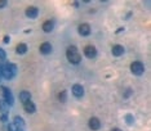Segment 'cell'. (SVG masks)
<instances>
[{
  "label": "cell",
  "instance_id": "cell-1",
  "mask_svg": "<svg viewBox=\"0 0 151 131\" xmlns=\"http://www.w3.org/2000/svg\"><path fill=\"white\" fill-rule=\"evenodd\" d=\"M66 57H67V61L73 64H79L81 62V56L78 51L76 46H68L66 50Z\"/></svg>",
  "mask_w": 151,
  "mask_h": 131
},
{
  "label": "cell",
  "instance_id": "cell-2",
  "mask_svg": "<svg viewBox=\"0 0 151 131\" xmlns=\"http://www.w3.org/2000/svg\"><path fill=\"white\" fill-rule=\"evenodd\" d=\"M0 90H1V93H3V99L8 103V105L14 104V96H13L11 89L6 88V86H0Z\"/></svg>",
  "mask_w": 151,
  "mask_h": 131
},
{
  "label": "cell",
  "instance_id": "cell-3",
  "mask_svg": "<svg viewBox=\"0 0 151 131\" xmlns=\"http://www.w3.org/2000/svg\"><path fill=\"white\" fill-rule=\"evenodd\" d=\"M130 71H132L133 75L136 76H141L143 75V72H145V66H143L142 62H133L132 64H130Z\"/></svg>",
  "mask_w": 151,
  "mask_h": 131
},
{
  "label": "cell",
  "instance_id": "cell-4",
  "mask_svg": "<svg viewBox=\"0 0 151 131\" xmlns=\"http://www.w3.org/2000/svg\"><path fill=\"white\" fill-rule=\"evenodd\" d=\"M84 56L89 58V59H93V58L97 57V49L93 45H87L84 48Z\"/></svg>",
  "mask_w": 151,
  "mask_h": 131
},
{
  "label": "cell",
  "instance_id": "cell-5",
  "mask_svg": "<svg viewBox=\"0 0 151 131\" xmlns=\"http://www.w3.org/2000/svg\"><path fill=\"white\" fill-rule=\"evenodd\" d=\"M78 32L80 36H89L92 32L91 26H89L88 23H81V25H79V27H78Z\"/></svg>",
  "mask_w": 151,
  "mask_h": 131
},
{
  "label": "cell",
  "instance_id": "cell-6",
  "mask_svg": "<svg viewBox=\"0 0 151 131\" xmlns=\"http://www.w3.org/2000/svg\"><path fill=\"white\" fill-rule=\"evenodd\" d=\"M88 126H89V129H91V130L98 131L99 129H101V121H99L97 117H92V118H89Z\"/></svg>",
  "mask_w": 151,
  "mask_h": 131
},
{
  "label": "cell",
  "instance_id": "cell-7",
  "mask_svg": "<svg viewBox=\"0 0 151 131\" xmlns=\"http://www.w3.org/2000/svg\"><path fill=\"white\" fill-rule=\"evenodd\" d=\"M71 91H73L74 96H76V98H81V96L84 95V88L80 84L73 85V88H71Z\"/></svg>",
  "mask_w": 151,
  "mask_h": 131
},
{
  "label": "cell",
  "instance_id": "cell-8",
  "mask_svg": "<svg viewBox=\"0 0 151 131\" xmlns=\"http://www.w3.org/2000/svg\"><path fill=\"white\" fill-rule=\"evenodd\" d=\"M25 14L26 17H29V18H36L37 16H39V9L36 8V6H29V8L26 9V12H25Z\"/></svg>",
  "mask_w": 151,
  "mask_h": 131
},
{
  "label": "cell",
  "instance_id": "cell-9",
  "mask_svg": "<svg viewBox=\"0 0 151 131\" xmlns=\"http://www.w3.org/2000/svg\"><path fill=\"white\" fill-rule=\"evenodd\" d=\"M23 109H25L26 113H30V115H32V113L36 112V105L34 104V102L29 100V102H26L25 104H23Z\"/></svg>",
  "mask_w": 151,
  "mask_h": 131
},
{
  "label": "cell",
  "instance_id": "cell-10",
  "mask_svg": "<svg viewBox=\"0 0 151 131\" xmlns=\"http://www.w3.org/2000/svg\"><path fill=\"white\" fill-rule=\"evenodd\" d=\"M111 53L114 57H122L123 54L125 53V49H124V46H122V45H114L111 49Z\"/></svg>",
  "mask_w": 151,
  "mask_h": 131
},
{
  "label": "cell",
  "instance_id": "cell-11",
  "mask_svg": "<svg viewBox=\"0 0 151 131\" xmlns=\"http://www.w3.org/2000/svg\"><path fill=\"white\" fill-rule=\"evenodd\" d=\"M53 50L52 45H50L49 43H43L42 45H40V53L44 54V56H48V54H50Z\"/></svg>",
  "mask_w": 151,
  "mask_h": 131
},
{
  "label": "cell",
  "instance_id": "cell-12",
  "mask_svg": "<svg viewBox=\"0 0 151 131\" xmlns=\"http://www.w3.org/2000/svg\"><path fill=\"white\" fill-rule=\"evenodd\" d=\"M19 100H21L23 104H25L26 102H29V100H31V93L30 91H27V90H23L19 93Z\"/></svg>",
  "mask_w": 151,
  "mask_h": 131
},
{
  "label": "cell",
  "instance_id": "cell-13",
  "mask_svg": "<svg viewBox=\"0 0 151 131\" xmlns=\"http://www.w3.org/2000/svg\"><path fill=\"white\" fill-rule=\"evenodd\" d=\"M54 28V21H47V22H44V25H43V31L44 32H47V33H49V32H52Z\"/></svg>",
  "mask_w": 151,
  "mask_h": 131
},
{
  "label": "cell",
  "instance_id": "cell-14",
  "mask_svg": "<svg viewBox=\"0 0 151 131\" xmlns=\"http://www.w3.org/2000/svg\"><path fill=\"white\" fill-rule=\"evenodd\" d=\"M8 111H9L8 103H6L4 99H1V100H0V113H1V115H6V116H8Z\"/></svg>",
  "mask_w": 151,
  "mask_h": 131
},
{
  "label": "cell",
  "instance_id": "cell-15",
  "mask_svg": "<svg viewBox=\"0 0 151 131\" xmlns=\"http://www.w3.org/2000/svg\"><path fill=\"white\" fill-rule=\"evenodd\" d=\"M13 123L18 127V129H25V120L19 116H16L14 120H13Z\"/></svg>",
  "mask_w": 151,
  "mask_h": 131
},
{
  "label": "cell",
  "instance_id": "cell-16",
  "mask_svg": "<svg viewBox=\"0 0 151 131\" xmlns=\"http://www.w3.org/2000/svg\"><path fill=\"white\" fill-rule=\"evenodd\" d=\"M16 51H17V54H25L26 51H27V45L26 44H23V43H21V44H18L17 45V48H16Z\"/></svg>",
  "mask_w": 151,
  "mask_h": 131
},
{
  "label": "cell",
  "instance_id": "cell-17",
  "mask_svg": "<svg viewBox=\"0 0 151 131\" xmlns=\"http://www.w3.org/2000/svg\"><path fill=\"white\" fill-rule=\"evenodd\" d=\"M58 100H60L61 103H65L67 100V93H66V90L60 91V94H58Z\"/></svg>",
  "mask_w": 151,
  "mask_h": 131
},
{
  "label": "cell",
  "instance_id": "cell-18",
  "mask_svg": "<svg viewBox=\"0 0 151 131\" xmlns=\"http://www.w3.org/2000/svg\"><path fill=\"white\" fill-rule=\"evenodd\" d=\"M125 122L128 123L129 126H132L133 123H134V117L132 115H125Z\"/></svg>",
  "mask_w": 151,
  "mask_h": 131
},
{
  "label": "cell",
  "instance_id": "cell-19",
  "mask_svg": "<svg viewBox=\"0 0 151 131\" xmlns=\"http://www.w3.org/2000/svg\"><path fill=\"white\" fill-rule=\"evenodd\" d=\"M132 94H133V90H132L130 88H128V89H127V90L124 91V94H123V96H124V99H128Z\"/></svg>",
  "mask_w": 151,
  "mask_h": 131
},
{
  "label": "cell",
  "instance_id": "cell-20",
  "mask_svg": "<svg viewBox=\"0 0 151 131\" xmlns=\"http://www.w3.org/2000/svg\"><path fill=\"white\" fill-rule=\"evenodd\" d=\"M5 59H6V53H5V50L0 48V61L4 62Z\"/></svg>",
  "mask_w": 151,
  "mask_h": 131
},
{
  "label": "cell",
  "instance_id": "cell-21",
  "mask_svg": "<svg viewBox=\"0 0 151 131\" xmlns=\"http://www.w3.org/2000/svg\"><path fill=\"white\" fill-rule=\"evenodd\" d=\"M8 131H18V127H17L14 123H9L8 125Z\"/></svg>",
  "mask_w": 151,
  "mask_h": 131
},
{
  "label": "cell",
  "instance_id": "cell-22",
  "mask_svg": "<svg viewBox=\"0 0 151 131\" xmlns=\"http://www.w3.org/2000/svg\"><path fill=\"white\" fill-rule=\"evenodd\" d=\"M0 121H1L3 123H6L8 122V116L6 115H0Z\"/></svg>",
  "mask_w": 151,
  "mask_h": 131
},
{
  "label": "cell",
  "instance_id": "cell-23",
  "mask_svg": "<svg viewBox=\"0 0 151 131\" xmlns=\"http://www.w3.org/2000/svg\"><path fill=\"white\" fill-rule=\"evenodd\" d=\"M9 40H11V37H9L8 35H5V36H4V39H3V41H4L5 44H9Z\"/></svg>",
  "mask_w": 151,
  "mask_h": 131
},
{
  "label": "cell",
  "instance_id": "cell-24",
  "mask_svg": "<svg viewBox=\"0 0 151 131\" xmlns=\"http://www.w3.org/2000/svg\"><path fill=\"white\" fill-rule=\"evenodd\" d=\"M5 5H6V1H5V0H0V9L4 8Z\"/></svg>",
  "mask_w": 151,
  "mask_h": 131
},
{
  "label": "cell",
  "instance_id": "cell-25",
  "mask_svg": "<svg viewBox=\"0 0 151 131\" xmlns=\"http://www.w3.org/2000/svg\"><path fill=\"white\" fill-rule=\"evenodd\" d=\"M124 30H125L124 27H119V28L115 31V33H120V32H123V31H124Z\"/></svg>",
  "mask_w": 151,
  "mask_h": 131
},
{
  "label": "cell",
  "instance_id": "cell-26",
  "mask_svg": "<svg viewBox=\"0 0 151 131\" xmlns=\"http://www.w3.org/2000/svg\"><path fill=\"white\" fill-rule=\"evenodd\" d=\"M73 5L75 6V8H78V6H79V3H78V1H74V3H73Z\"/></svg>",
  "mask_w": 151,
  "mask_h": 131
},
{
  "label": "cell",
  "instance_id": "cell-27",
  "mask_svg": "<svg viewBox=\"0 0 151 131\" xmlns=\"http://www.w3.org/2000/svg\"><path fill=\"white\" fill-rule=\"evenodd\" d=\"M130 17H132V13H128V14H127V17H125V19H128V18H130Z\"/></svg>",
  "mask_w": 151,
  "mask_h": 131
},
{
  "label": "cell",
  "instance_id": "cell-28",
  "mask_svg": "<svg viewBox=\"0 0 151 131\" xmlns=\"http://www.w3.org/2000/svg\"><path fill=\"white\" fill-rule=\"evenodd\" d=\"M111 131H122V130H120V129H118V127H115V129H112Z\"/></svg>",
  "mask_w": 151,
  "mask_h": 131
},
{
  "label": "cell",
  "instance_id": "cell-29",
  "mask_svg": "<svg viewBox=\"0 0 151 131\" xmlns=\"http://www.w3.org/2000/svg\"><path fill=\"white\" fill-rule=\"evenodd\" d=\"M18 131H25V129H18Z\"/></svg>",
  "mask_w": 151,
  "mask_h": 131
},
{
  "label": "cell",
  "instance_id": "cell-30",
  "mask_svg": "<svg viewBox=\"0 0 151 131\" xmlns=\"http://www.w3.org/2000/svg\"><path fill=\"white\" fill-rule=\"evenodd\" d=\"M0 80H1V76H0Z\"/></svg>",
  "mask_w": 151,
  "mask_h": 131
}]
</instances>
